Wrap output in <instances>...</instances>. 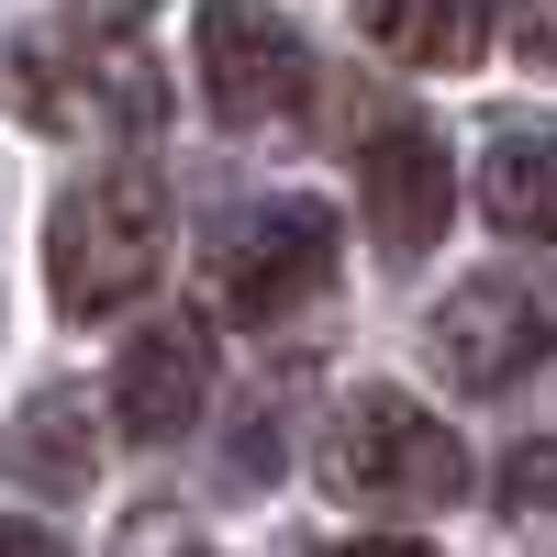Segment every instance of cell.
<instances>
[{"mask_svg": "<svg viewBox=\"0 0 557 557\" xmlns=\"http://www.w3.org/2000/svg\"><path fill=\"white\" fill-rule=\"evenodd\" d=\"M67 12H78L89 34H134V23H146V12H157V0H67Z\"/></svg>", "mask_w": 557, "mask_h": 557, "instance_id": "4fadbf2b", "label": "cell"}, {"mask_svg": "<svg viewBox=\"0 0 557 557\" xmlns=\"http://www.w3.org/2000/svg\"><path fill=\"white\" fill-rule=\"evenodd\" d=\"M168 268V178L157 168H89L45 223V278L78 323H101L123 301H146Z\"/></svg>", "mask_w": 557, "mask_h": 557, "instance_id": "7a4b0ae2", "label": "cell"}, {"mask_svg": "<svg viewBox=\"0 0 557 557\" xmlns=\"http://www.w3.org/2000/svg\"><path fill=\"white\" fill-rule=\"evenodd\" d=\"M546 346H557V290L524 268H491L469 290H446V312H435V368L457 391H513Z\"/></svg>", "mask_w": 557, "mask_h": 557, "instance_id": "8992f818", "label": "cell"}, {"mask_svg": "<svg viewBox=\"0 0 557 557\" xmlns=\"http://www.w3.org/2000/svg\"><path fill=\"white\" fill-rule=\"evenodd\" d=\"M357 23L391 67H480L491 0H357Z\"/></svg>", "mask_w": 557, "mask_h": 557, "instance_id": "30bf717a", "label": "cell"}, {"mask_svg": "<svg viewBox=\"0 0 557 557\" xmlns=\"http://www.w3.org/2000/svg\"><path fill=\"white\" fill-rule=\"evenodd\" d=\"M323 480L368 513H435V502L469 491V446L412 391H346L335 424H323Z\"/></svg>", "mask_w": 557, "mask_h": 557, "instance_id": "3957f363", "label": "cell"}, {"mask_svg": "<svg viewBox=\"0 0 557 557\" xmlns=\"http://www.w3.org/2000/svg\"><path fill=\"white\" fill-rule=\"evenodd\" d=\"M312 45L268 12V0H212L201 12V89H212V112L223 123H246V134H268V123H301L312 112Z\"/></svg>", "mask_w": 557, "mask_h": 557, "instance_id": "5b68a950", "label": "cell"}, {"mask_svg": "<svg viewBox=\"0 0 557 557\" xmlns=\"http://www.w3.org/2000/svg\"><path fill=\"white\" fill-rule=\"evenodd\" d=\"M480 212L502 235L557 246V123H502L480 146Z\"/></svg>", "mask_w": 557, "mask_h": 557, "instance_id": "9c48e42d", "label": "cell"}, {"mask_svg": "<svg viewBox=\"0 0 557 557\" xmlns=\"http://www.w3.org/2000/svg\"><path fill=\"white\" fill-rule=\"evenodd\" d=\"M513 45L535 67H557V0H513Z\"/></svg>", "mask_w": 557, "mask_h": 557, "instance_id": "7c38bea8", "label": "cell"}, {"mask_svg": "<svg viewBox=\"0 0 557 557\" xmlns=\"http://www.w3.org/2000/svg\"><path fill=\"white\" fill-rule=\"evenodd\" d=\"M12 469H23V491H89V469H101V435H89V412H78L67 391L23 401V424H12Z\"/></svg>", "mask_w": 557, "mask_h": 557, "instance_id": "8fae6325", "label": "cell"}, {"mask_svg": "<svg viewBox=\"0 0 557 557\" xmlns=\"http://www.w3.org/2000/svg\"><path fill=\"white\" fill-rule=\"evenodd\" d=\"M335 278V212L323 201H257L212 235V312L223 323H290Z\"/></svg>", "mask_w": 557, "mask_h": 557, "instance_id": "277c9868", "label": "cell"}, {"mask_svg": "<svg viewBox=\"0 0 557 557\" xmlns=\"http://www.w3.org/2000/svg\"><path fill=\"white\" fill-rule=\"evenodd\" d=\"M0 101L57 146H134V134L168 123V78L123 34H12L0 45Z\"/></svg>", "mask_w": 557, "mask_h": 557, "instance_id": "6da1fadb", "label": "cell"}, {"mask_svg": "<svg viewBox=\"0 0 557 557\" xmlns=\"http://www.w3.org/2000/svg\"><path fill=\"white\" fill-rule=\"evenodd\" d=\"M201 401H212V346H201V323H146V335L123 346L112 368V412H123V435H190L201 424Z\"/></svg>", "mask_w": 557, "mask_h": 557, "instance_id": "ba28073f", "label": "cell"}, {"mask_svg": "<svg viewBox=\"0 0 557 557\" xmlns=\"http://www.w3.org/2000/svg\"><path fill=\"white\" fill-rule=\"evenodd\" d=\"M357 190H368V235H380L391 257H424L446 223H457V168L424 123H380L357 157Z\"/></svg>", "mask_w": 557, "mask_h": 557, "instance_id": "52a82bcc", "label": "cell"}, {"mask_svg": "<svg viewBox=\"0 0 557 557\" xmlns=\"http://www.w3.org/2000/svg\"><path fill=\"white\" fill-rule=\"evenodd\" d=\"M335 557H435V546H424V535H346Z\"/></svg>", "mask_w": 557, "mask_h": 557, "instance_id": "9a60e30c", "label": "cell"}, {"mask_svg": "<svg viewBox=\"0 0 557 557\" xmlns=\"http://www.w3.org/2000/svg\"><path fill=\"white\" fill-rule=\"evenodd\" d=\"M0 557H67V546L45 535V524H12V513H0Z\"/></svg>", "mask_w": 557, "mask_h": 557, "instance_id": "5bb4252c", "label": "cell"}]
</instances>
